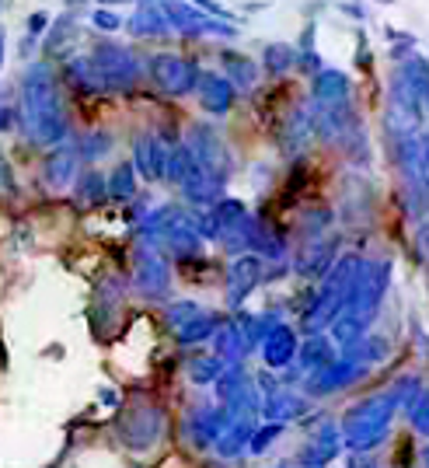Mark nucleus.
<instances>
[{
    "label": "nucleus",
    "instance_id": "nucleus-15",
    "mask_svg": "<svg viewBox=\"0 0 429 468\" xmlns=\"http://www.w3.org/2000/svg\"><path fill=\"white\" fill-rule=\"evenodd\" d=\"M216 356L224 360V364H241L245 360V353H248V343H245V335L237 329V322H227V325H216Z\"/></svg>",
    "mask_w": 429,
    "mask_h": 468
},
{
    "label": "nucleus",
    "instance_id": "nucleus-11",
    "mask_svg": "<svg viewBox=\"0 0 429 468\" xmlns=\"http://www.w3.org/2000/svg\"><path fill=\"white\" fill-rule=\"evenodd\" d=\"M224 423H227V412L216 410V406H199V410H193V416H189V437H193L199 448H206V444H214L216 437H220V430H224Z\"/></svg>",
    "mask_w": 429,
    "mask_h": 468
},
{
    "label": "nucleus",
    "instance_id": "nucleus-32",
    "mask_svg": "<svg viewBox=\"0 0 429 468\" xmlns=\"http://www.w3.org/2000/svg\"><path fill=\"white\" fill-rule=\"evenodd\" d=\"M91 21H95L101 32H116V28H119V18L112 15V11H95V15H91Z\"/></svg>",
    "mask_w": 429,
    "mask_h": 468
},
{
    "label": "nucleus",
    "instance_id": "nucleus-25",
    "mask_svg": "<svg viewBox=\"0 0 429 468\" xmlns=\"http://www.w3.org/2000/svg\"><path fill=\"white\" fill-rule=\"evenodd\" d=\"M394 399H398V406H415L419 399H423V385H419V378H402L398 385H394Z\"/></svg>",
    "mask_w": 429,
    "mask_h": 468
},
{
    "label": "nucleus",
    "instance_id": "nucleus-19",
    "mask_svg": "<svg viewBox=\"0 0 429 468\" xmlns=\"http://www.w3.org/2000/svg\"><path fill=\"white\" fill-rule=\"evenodd\" d=\"M214 332H216V314L199 312V314H193L189 322H182V325L175 329V335H178V343H182V346H195V343L210 339Z\"/></svg>",
    "mask_w": 429,
    "mask_h": 468
},
{
    "label": "nucleus",
    "instance_id": "nucleus-3",
    "mask_svg": "<svg viewBox=\"0 0 429 468\" xmlns=\"http://www.w3.org/2000/svg\"><path fill=\"white\" fill-rule=\"evenodd\" d=\"M398 412V399L394 391H384V395H373L367 402L352 406L346 416H342V433H346V444L352 451H371L373 444H381L388 437V427Z\"/></svg>",
    "mask_w": 429,
    "mask_h": 468
},
{
    "label": "nucleus",
    "instance_id": "nucleus-17",
    "mask_svg": "<svg viewBox=\"0 0 429 468\" xmlns=\"http://www.w3.org/2000/svg\"><path fill=\"white\" fill-rule=\"evenodd\" d=\"M137 165L147 178H161L164 176V165H168V151L154 137H143L137 144Z\"/></svg>",
    "mask_w": 429,
    "mask_h": 468
},
{
    "label": "nucleus",
    "instance_id": "nucleus-36",
    "mask_svg": "<svg viewBox=\"0 0 429 468\" xmlns=\"http://www.w3.org/2000/svg\"><path fill=\"white\" fill-rule=\"evenodd\" d=\"M279 468H283V465H279Z\"/></svg>",
    "mask_w": 429,
    "mask_h": 468
},
{
    "label": "nucleus",
    "instance_id": "nucleus-9",
    "mask_svg": "<svg viewBox=\"0 0 429 468\" xmlns=\"http://www.w3.org/2000/svg\"><path fill=\"white\" fill-rule=\"evenodd\" d=\"M262 356H266V364L269 367H287L293 356H297V335H293L290 325H279V322H273L269 325V332L262 335Z\"/></svg>",
    "mask_w": 429,
    "mask_h": 468
},
{
    "label": "nucleus",
    "instance_id": "nucleus-33",
    "mask_svg": "<svg viewBox=\"0 0 429 468\" xmlns=\"http://www.w3.org/2000/svg\"><path fill=\"white\" fill-rule=\"evenodd\" d=\"M350 468H377V465H373V458H352Z\"/></svg>",
    "mask_w": 429,
    "mask_h": 468
},
{
    "label": "nucleus",
    "instance_id": "nucleus-1",
    "mask_svg": "<svg viewBox=\"0 0 429 468\" xmlns=\"http://www.w3.org/2000/svg\"><path fill=\"white\" fill-rule=\"evenodd\" d=\"M21 126L36 144H59L67 137V116L57 95V80L49 74V67H28V74L21 80Z\"/></svg>",
    "mask_w": 429,
    "mask_h": 468
},
{
    "label": "nucleus",
    "instance_id": "nucleus-16",
    "mask_svg": "<svg viewBox=\"0 0 429 468\" xmlns=\"http://www.w3.org/2000/svg\"><path fill=\"white\" fill-rule=\"evenodd\" d=\"M266 416L269 420H276V423H287V420H297V416H304V410H308V402L300 399V395H293V391H283L276 388L269 399H266Z\"/></svg>",
    "mask_w": 429,
    "mask_h": 468
},
{
    "label": "nucleus",
    "instance_id": "nucleus-22",
    "mask_svg": "<svg viewBox=\"0 0 429 468\" xmlns=\"http://www.w3.org/2000/svg\"><path fill=\"white\" fill-rule=\"evenodd\" d=\"M101 196H109V189H105V178L98 176V172H88V176H80V182H78V203H84V207H95V203H101Z\"/></svg>",
    "mask_w": 429,
    "mask_h": 468
},
{
    "label": "nucleus",
    "instance_id": "nucleus-34",
    "mask_svg": "<svg viewBox=\"0 0 429 468\" xmlns=\"http://www.w3.org/2000/svg\"><path fill=\"white\" fill-rule=\"evenodd\" d=\"M4 57H7V32L0 28V67H4Z\"/></svg>",
    "mask_w": 429,
    "mask_h": 468
},
{
    "label": "nucleus",
    "instance_id": "nucleus-6",
    "mask_svg": "<svg viewBox=\"0 0 429 468\" xmlns=\"http://www.w3.org/2000/svg\"><path fill=\"white\" fill-rule=\"evenodd\" d=\"M95 70L98 78L112 88H126L130 80L137 78V63H133V53L119 49V46H98L95 49Z\"/></svg>",
    "mask_w": 429,
    "mask_h": 468
},
{
    "label": "nucleus",
    "instance_id": "nucleus-35",
    "mask_svg": "<svg viewBox=\"0 0 429 468\" xmlns=\"http://www.w3.org/2000/svg\"><path fill=\"white\" fill-rule=\"evenodd\" d=\"M423 458H426V468H429V448H426V454H423Z\"/></svg>",
    "mask_w": 429,
    "mask_h": 468
},
{
    "label": "nucleus",
    "instance_id": "nucleus-29",
    "mask_svg": "<svg viewBox=\"0 0 429 468\" xmlns=\"http://www.w3.org/2000/svg\"><path fill=\"white\" fill-rule=\"evenodd\" d=\"M105 151H109V137L105 133H91V137L80 144V154L84 157H101Z\"/></svg>",
    "mask_w": 429,
    "mask_h": 468
},
{
    "label": "nucleus",
    "instance_id": "nucleus-14",
    "mask_svg": "<svg viewBox=\"0 0 429 468\" xmlns=\"http://www.w3.org/2000/svg\"><path fill=\"white\" fill-rule=\"evenodd\" d=\"M339 430L332 427V423H325V427L314 433V441H311V448L304 451V465H311V468H321V465H329L335 454H339Z\"/></svg>",
    "mask_w": 429,
    "mask_h": 468
},
{
    "label": "nucleus",
    "instance_id": "nucleus-13",
    "mask_svg": "<svg viewBox=\"0 0 429 468\" xmlns=\"http://www.w3.org/2000/svg\"><path fill=\"white\" fill-rule=\"evenodd\" d=\"M42 178H46L49 189H67V186L78 178V154H74L70 147L53 151L49 161H46V168H42Z\"/></svg>",
    "mask_w": 429,
    "mask_h": 468
},
{
    "label": "nucleus",
    "instance_id": "nucleus-26",
    "mask_svg": "<svg viewBox=\"0 0 429 468\" xmlns=\"http://www.w3.org/2000/svg\"><path fill=\"white\" fill-rule=\"evenodd\" d=\"M283 433V423H266V427H258V430H252V441H248V448H252V454H262V451L273 444L276 437Z\"/></svg>",
    "mask_w": 429,
    "mask_h": 468
},
{
    "label": "nucleus",
    "instance_id": "nucleus-4",
    "mask_svg": "<svg viewBox=\"0 0 429 468\" xmlns=\"http://www.w3.org/2000/svg\"><path fill=\"white\" fill-rule=\"evenodd\" d=\"M356 276H360V259H356V255H346V259L335 262V270L329 273V280L321 283V291L314 293V304L304 312V329L321 332L325 325H332V318L342 312V304H346V297H350Z\"/></svg>",
    "mask_w": 429,
    "mask_h": 468
},
{
    "label": "nucleus",
    "instance_id": "nucleus-21",
    "mask_svg": "<svg viewBox=\"0 0 429 468\" xmlns=\"http://www.w3.org/2000/svg\"><path fill=\"white\" fill-rule=\"evenodd\" d=\"M224 374V360L220 356H195L193 364H189V378H193L195 385H210Z\"/></svg>",
    "mask_w": 429,
    "mask_h": 468
},
{
    "label": "nucleus",
    "instance_id": "nucleus-2",
    "mask_svg": "<svg viewBox=\"0 0 429 468\" xmlns=\"http://www.w3.org/2000/svg\"><path fill=\"white\" fill-rule=\"evenodd\" d=\"M391 283V266L377 262V266H360V276L352 283L350 297L342 304V312L332 318V339L335 343H356L363 332L373 325V318L381 312V301Z\"/></svg>",
    "mask_w": 429,
    "mask_h": 468
},
{
    "label": "nucleus",
    "instance_id": "nucleus-12",
    "mask_svg": "<svg viewBox=\"0 0 429 468\" xmlns=\"http://www.w3.org/2000/svg\"><path fill=\"white\" fill-rule=\"evenodd\" d=\"M252 430H255V412L252 416H227V423H224V430H220V437L214 441L216 451H220L224 458H235L237 451L248 448Z\"/></svg>",
    "mask_w": 429,
    "mask_h": 468
},
{
    "label": "nucleus",
    "instance_id": "nucleus-7",
    "mask_svg": "<svg viewBox=\"0 0 429 468\" xmlns=\"http://www.w3.org/2000/svg\"><path fill=\"white\" fill-rule=\"evenodd\" d=\"M168 283H172V273H168V262L161 259V252H154V249H140L137 252V291L147 293V297H164V293H168Z\"/></svg>",
    "mask_w": 429,
    "mask_h": 468
},
{
    "label": "nucleus",
    "instance_id": "nucleus-5",
    "mask_svg": "<svg viewBox=\"0 0 429 468\" xmlns=\"http://www.w3.org/2000/svg\"><path fill=\"white\" fill-rule=\"evenodd\" d=\"M161 430H164V412L154 406H140L119 420V441L133 451H147L161 437Z\"/></svg>",
    "mask_w": 429,
    "mask_h": 468
},
{
    "label": "nucleus",
    "instance_id": "nucleus-18",
    "mask_svg": "<svg viewBox=\"0 0 429 468\" xmlns=\"http://www.w3.org/2000/svg\"><path fill=\"white\" fill-rule=\"evenodd\" d=\"M332 360H335V346L321 332H311V339L300 346V367L304 371H318V367H325Z\"/></svg>",
    "mask_w": 429,
    "mask_h": 468
},
{
    "label": "nucleus",
    "instance_id": "nucleus-30",
    "mask_svg": "<svg viewBox=\"0 0 429 468\" xmlns=\"http://www.w3.org/2000/svg\"><path fill=\"white\" fill-rule=\"evenodd\" d=\"M412 427L419 430V433H429V399L412 406Z\"/></svg>",
    "mask_w": 429,
    "mask_h": 468
},
{
    "label": "nucleus",
    "instance_id": "nucleus-8",
    "mask_svg": "<svg viewBox=\"0 0 429 468\" xmlns=\"http://www.w3.org/2000/svg\"><path fill=\"white\" fill-rule=\"evenodd\" d=\"M258 280H262V259L258 255H241V259L231 262V270H227V301H231V308H237L258 287Z\"/></svg>",
    "mask_w": 429,
    "mask_h": 468
},
{
    "label": "nucleus",
    "instance_id": "nucleus-24",
    "mask_svg": "<svg viewBox=\"0 0 429 468\" xmlns=\"http://www.w3.org/2000/svg\"><path fill=\"white\" fill-rule=\"evenodd\" d=\"M130 28L137 36H154V32H164V21H161V15H157L154 7H143L137 18L130 21Z\"/></svg>",
    "mask_w": 429,
    "mask_h": 468
},
{
    "label": "nucleus",
    "instance_id": "nucleus-20",
    "mask_svg": "<svg viewBox=\"0 0 429 468\" xmlns=\"http://www.w3.org/2000/svg\"><path fill=\"white\" fill-rule=\"evenodd\" d=\"M203 105L216 116H224L231 109V84L220 78H203Z\"/></svg>",
    "mask_w": 429,
    "mask_h": 468
},
{
    "label": "nucleus",
    "instance_id": "nucleus-28",
    "mask_svg": "<svg viewBox=\"0 0 429 468\" xmlns=\"http://www.w3.org/2000/svg\"><path fill=\"white\" fill-rule=\"evenodd\" d=\"M203 312V308H199V304H193V301H178V304H172V308H168V322H172V325H182V322H189V318H193V314H199Z\"/></svg>",
    "mask_w": 429,
    "mask_h": 468
},
{
    "label": "nucleus",
    "instance_id": "nucleus-10",
    "mask_svg": "<svg viewBox=\"0 0 429 468\" xmlns=\"http://www.w3.org/2000/svg\"><path fill=\"white\" fill-rule=\"evenodd\" d=\"M154 78L164 91L182 95V91H189V88L195 84V67L182 57H161L154 63Z\"/></svg>",
    "mask_w": 429,
    "mask_h": 468
},
{
    "label": "nucleus",
    "instance_id": "nucleus-31",
    "mask_svg": "<svg viewBox=\"0 0 429 468\" xmlns=\"http://www.w3.org/2000/svg\"><path fill=\"white\" fill-rule=\"evenodd\" d=\"M42 32H49V15H46V11H36V15L28 18V36H32V39H42Z\"/></svg>",
    "mask_w": 429,
    "mask_h": 468
},
{
    "label": "nucleus",
    "instance_id": "nucleus-23",
    "mask_svg": "<svg viewBox=\"0 0 429 468\" xmlns=\"http://www.w3.org/2000/svg\"><path fill=\"white\" fill-rule=\"evenodd\" d=\"M109 196L112 199H130L133 196V189H137V182H133V165H119L116 168V176L109 178Z\"/></svg>",
    "mask_w": 429,
    "mask_h": 468
},
{
    "label": "nucleus",
    "instance_id": "nucleus-27",
    "mask_svg": "<svg viewBox=\"0 0 429 468\" xmlns=\"http://www.w3.org/2000/svg\"><path fill=\"white\" fill-rule=\"evenodd\" d=\"M224 63H227V70H231V74H235L241 84H252V80H255V67L248 63V59H241V57H235V53H227V59H224Z\"/></svg>",
    "mask_w": 429,
    "mask_h": 468
}]
</instances>
